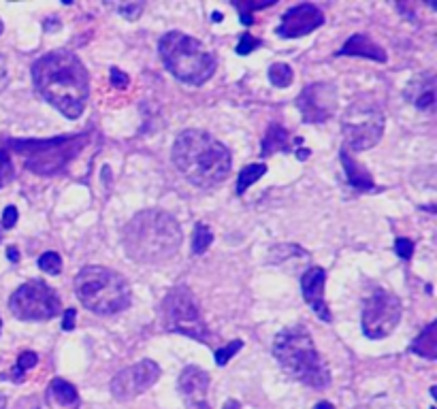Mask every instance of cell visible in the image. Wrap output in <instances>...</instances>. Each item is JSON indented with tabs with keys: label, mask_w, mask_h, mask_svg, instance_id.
Listing matches in <instances>:
<instances>
[{
	"label": "cell",
	"mask_w": 437,
	"mask_h": 409,
	"mask_svg": "<svg viewBox=\"0 0 437 409\" xmlns=\"http://www.w3.org/2000/svg\"><path fill=\"white\" fill-rule=\"evenodd\" d=\"M32 81L37 92L69 120H77L90 96V77L84 62L66 49L41 56L32 64Z\"/></svg>",
	"instance_id": "cell-1"
},
{
	"label": "cell",
	"mask_w": 437,
	"mask_h": 409,
	"mask_svg": "<svg viewBox=\"0 0 437 409\" xmlns=\"http://www.w3.org/2000/svg\"><path fill=\"white\" fill-rule=\"evenodd\" d=\"M173 164L196 188L212 190L228 179L232 156L224 143L205 130H184L173 143Z\"/></svg>",
	"instance_id": "cell-2"
},
{
	"label": "cell",
	"mask_w": 437,
	"mask_h": 409,
	"mask_svg": "<svg viewBox=\"0 0 437 409\" xmlns=\"http://www.w3.org/2000/svg\"><path fill=\"white\" fill-rule=\"evenodd\" d=\"M122 243L130 260L139 264H160L177 254L182 246V226L166 211H139L124 226Z\"/></svg>",
	"instance_id": "cell-3"
},
{
	"label": "cell",
	"mask_w": 437,
	"mask_h": 409,
	"mask_svg": "<svg viewBox=\"0 0 437 409\" xmlns=\"http://www.w3.org/2000/svg\"><path fill=\"white\" fill-rule=\"evenodd\" d=\"M273 356L278 364L292 380L310 388H326L331 384V371L320 352L314 346V339L305 326H288L276 335Z\"/></svg>",
	"instance_id": "cell-4"
},
{
	"label": "cell",
	"mask_w": 437,
	"mask_h": 409,
	"mask_svg": "<svg viewBox=\"0 0 437 409\" xmlns=\"http://www.w3.org/2000/svg\"><path fill=\"white\" fill-rule=\"evenodd\" d=\"M160 58L175 79L188 86H203L216 73V58L190 34L171 30L158 43Z\"/></svg>",
	"instance_id": "cell-5"
},
{
	"label": "cell",
	"mask_w": 437,
	"mask_h": 409,
	"mask_svg": "<svg viewBox=\"0 0 437 409\" xmlns=\"http://www.w3.org/2000/svg\"><path fill=\"white\" fill-rule=\"evenodd\" d=\"M75 294L96 316H116L130 305V286L118 271L88 264L75 278Z\"/></svg>",
	"instance_id": "cell-6"
},
{
	"label": "cell",
	"mask_w": 437,
	"mask_h": 409,
	"mask_svg": "<svg viewBox=\"0 0 437 409\" xmlns=\"http://www.w3.org/2000/svg\"><path fill=\"white\" fill-rule=\"evenodd\" d=\"M11 150L22 154L26 158V166L37 175H54L66 168L88 143L86 134H71V136H54L45 141H19L9 139L7 141Z\"/></svg>",
	"instance_id": "cell-7"
},
{
	"label": "cell",
	"mask_w": 437,
	"mask_h": 409,
	"mask_svg": "<svg viewBox=\"0 0 437 409\" xmlns=\"http://www.w3.org/2000/svg\"><path fill=\"white\" fill-rule=\"evenodd\" d=\"M160 326L169 332L190 337L200 344L209 341V330L200 314V305L188 286H177L162 298Z\"/></svg>",
	"instance_id": "cell-8"
},
{
	"label": "cell",
	"mask_w": 437,
	"mask_h": 409,
	"mask_svg": "<svg viewBox=\"0 0 437 409\" xmlns=\"http://www.w3.org/2000/svg\"><path fill=\"white\" fill-rule=\"evenodd\" d=\"M384 126H386V118L376 100L358 98L350 102L342 120L344 150L363 152V150L378 145L384 134Z\"/></svg>",
	"instance_id": "cell-9"
},
{
	"label": "cell",
	"mask_w": 437,
	"mask_h": 409,
	"mask_svg": "<svg viewBox=\"0 0 437 409\" xmlns=\"http://www.w3.org/2000/svg\"><path fill=\"white\" fill-rule=\"evenodd\" d=\"M9 310L22 322H45L62 312V303L51 286L41 280H32L11 294Z\"/></svg>",
	"instance_id": "cell-10"
},
{
	"label": "cell",
	"mask_w": 437,
	"mask_h": 409,
	"mask_svg": "<svg viewBox=\"0 0 437 409\" xmlns=\"http://www.w3.org/2000/svg\"><path fill=\"white\" fill-rule=\"evenodd\" d=\"M401 300L390 290L378 288L367 298L363 310V335L369 339L388 337L401 320Z\"/></svg>",
	"instance_id": "cell-11"
},
{
	"label": "cell",
	"mask_w": 437,
	"mask_h": 409,
	"mask_svg": "<svg viewBox=\"0 0 437 409\" xmlns=\"http://www.w3.org/2000/svg\"><path fill=\"white\" fill-rule=\"evenodd\" d=\"M160 378V367L145 358L134 362L132 367L122 369L116 378L111 380V394L120 403H128L132 399L141 396L145 390H150Z\"/></svg>",
	"instance_id": "cell-12"
},
{
	"label": "cell",
	"mask_w": 437,
	"mask_h": 409,
	"mask_svg": "<svg viewBox=\"0 0 437 409\" xmlns=\"http://www.w3.org/2000/svg\"><path fill=\"white\" fill-rule=\"evenodd\" d=\"M296 107L308 124H322L337 111V88L335 83H310L296 98Z\"/></svg>",
	"instance_id": "cell-13"
},
{
	"label": "cell",
	"mask_w": 437,
	"mask_h": 409,
	"mask_svg": "<svg viewBox=\"0 0 437 409\" xmlns=\"http://www.w3.org/2000/svg\"><path fill=\"white\" fill-rule=\"evenodd\" d=\"M322 24H324V13L316 5H312V3L294 5L282 15L278 34L282 39H299V37H305V34L314 32Z\"/></svg>",
	"instance_id": "cell-14"
},
{
	"label": "cell",
	"mask_w": 437,
	"mask_h": 409,
	"mask_svg": "<svg viewBox=\"0 0 437 409\" xmlns=\"http://www.w3.org/2000/svg\"><path fill=\"white\" fill-rule=\"evenodd\" d=\"M324 282H326L324 268L322 266H312L303 273V275H301V292H303V298L312 307V312L320 320L331 322L333 318H331L328 305H326V298H324Z\"/></svg>",
	"instance_id": "cell-15"
},
{
	"label": "cell",
	"mask_w": 437,
	"mask_h": 409,
	"mask_svg": "<svg viewBox=\"0 0 437 409\" xmlns=\"http://www.w3.org/2000/svg\"><path fill=\"white\" fill-rule=\"evenodd\" d=\"M177 388H180V394L186 401V407L205 403L207 401V390H209V375H207L205 369L190 364L182 371Z\"/></svg>",
	"instance_id": "cell-16"
},
{
	"label": "cell",
	"mask_w": 437,
	"mask_h": 409,
	"mask_svg": "<svg viewBox=\"0 0 437 409\" xmlns=\"http://www.w3.org/2000/svg\"><path fill=\"white\" fill-rule=\"evenodd\" d=\"M45 401H47L49 409H79V405H81L77 388L62 378H56L49 382Z\"/></svg>",
	"instance_id": "cell-17"
},
{
	"label": "cell",
	"mask_w": 437,
	"mask_h": 409,
	"mask_svg": "<svg viewBox=\"0 0 437 409\" xmlns=\"http://www.w3.org/2000/svg\"><path fill=\"white\" fill-rule=\"evenodd\" d=\"M337 56H356V58H369V60H376V62H386V58H388L384 47H380L376 41H372L363 32L350 37L344 43V47L337 51Z\"/></svg>",
	"instance_id": "cell-18"
},
{
	"label": "cell",
	"mask_w": 437,
	"mask_h": 409,
	"mask_svg": "<svg viewBox=\"0 0 437 409\" xmlns=\"http://www.w3.org/2000/svg\"><path fill=\"white\" fill-rule=\"evenodd\" d=\"M342 164L346 168V175H348V182L358 190V192H372L376 188L374 184V177L372 173L358 162L350 156V152L342 150Z\"/></svg>",
	"instance_id": "cell-19"
},
{
	"label": "cell",
	"mask_w": 437,
	"mask_h": 409,
	"mask_svg": "<svg viewBox=\"0 0 437 409\" xmlns=\"http://www.w3.org/2000/svg\"><path fill=\"white\" fill-rule=\"evenodd\" d=\"M290 150V134L284 126L271 124L262 139V150L260 156H271L276 152H288Z\"/></svg>",
	"instance_id": "cell-20"
},
{
	"label": "cell",
	"mask_w": 437,
	"mask_h": 409,
	"mask_svg": "<svg viewBox=\"0 0 437 409\" xmlns=\"http://www.w3.org/2000/svg\"><path fill=\"white\" fill-rule=\"evenodd\" d=\"M410 350L414 354H418L420 358H427V360H435L437 358V322H431L414 341Z\"/></svg>",
	"instance_id": "cell-21"
},
{
	"label": "cell",
	"mask_w": 437,
	"mask_h": 409,
	"mask_svg": "<svg viewBox=\"0 0 437 409\" xmlns=\"http://www.w3.org/2000/svg\"><path fill=\"white\" fill-rule=\"evenodd\" d=\"M410 90H418V94H412V102L414 107H418L420 111H431L435 107V88H433V75H427L424 81L420 79L418 83H410Z\"/></svg>",
	"instance_id": "cell-22"
},
{
	"label": "cell",
	"mask_w": 437,
	"mask_h": 409,
	"mask_svg": "<svg viewBox=\"0 0 437 409\" xmlns=\"http://www.w3.org/2000/svg\"><path fill=\"white\" fill-rule=\"evenodd\" d=\"M212 243H214V232L209 230V226L205 222H198L192 232V254L194 256L205 254Z\"/></svg>",
	"instance_id": "cell-23"
},
{
	"label": "cell",
	"mask_w": 437,
	"mask_h": 409,
	"mask_svg": "<svg viewBox=\"0 0 437 409\" xmlns=\"http://www.w3.org/2000/svg\"><path fill=\"white\" fill-rule=\"evenodd\" d=\"M267 173L264 164H248L239 170V179H237V194L241 196L250 186H254L262 175Z\"/></svg>",
	"instance_id": "cell-24"
},
{
	"label": "cell",
	"mask_w": 437,
	"mask_h": 409,
	"mask_svg": "<svg viewBox=\"0 0 437 409\" xmlns=\"http://www.w3.org/2000/svg\"><path fill=\"white\" fill-rule=\"evenodd\" d=\"M294 79V73L292 68L284 62H276L269 68V81H271L276 88H288Z\"/></svg>",
	"instance_id": "cell-25"
},
{
	"label": "cell",
	"mask_w": 437,
	"mask_h": 409,
	"mask_svg": "<svg viewBox=\"0 0 437 409\" xmlns=\"http://www.w3.org/2000/svg\"><path fill=\"white\" fill-rule=\"evenodd\" d=\"M39 362V356H37V352H22L19 354V358H17V367L9 373L11 375V380L13 382H24V375H26V371L28 369H32Z\"/></svg>",
	"instance_id": "cell-26"
},
{
	"label": "cell",
	"mask_w": 437,
	"mask_h": 409,
	"mask_svg": "<svg viewBox=\"0 0 437 409\" xmlns=\"http://www.w3.org/2000/svg\"><path fill=\"white\" fill-rule=\"evenodd\" d=\"M290 254L301 256V258H308V252L301 250L299 246H278V248L271 250V254H269V262H282L286 258H292Z\"/></svg>",
	"instance_id": "cell-27"
},
{
	"label": "cell",
	"mask_w": 437,
	"mask_h": 409,
	"mask_svg": "<svg viewBox=\"0 0 437 409\" xmlns=\"http://www.w3.org/2000/svg\"><path fill=\"white\" fill-rule=\"evenodd\" d=\"M244 348V341L241 339H235V341H230V344H226L224 348H220V350H216V364L218 367H224L235 354H237L239 350Z\"/></svg>",
	"instance_id": "cell-28"
},
{
	"label": "cell",
	"mask_w": 437,
	"mask_h": 409,
	"mask_svg": "<svg viewBox=\"0 0 437 409\" xmlns=\"http://www.w3.org/2000/svg\"><path fill=\"white\" fill-rule=\"evenodd\" d=\"M39 268L45 271V273H49V275H58L60 268H62V258H60V254H58V252H45V254H41V258H39Z\"/></svg>",
	"instance_id": "cell-29"
},
{
	"label": "cell",
	"mask_w": 437,
	"mask_h": 409,
	"mask_svg": "<svg viewBox=\"0 0 437 409\" xmlns=\"http://www.w3.org/2000/svg\"><path fill=\"white\" fill-rule=\"evenodd\" d=\"M273 0H269V3H260V5H254V3H235V7L239 9V17H241V24L244 26H250L254 19H252V9H264V7H271Z\"/></svg>",
	"instance_id": "cell-30"
},
{
	"label": "cell",
	"mask_w": 437,
	"mask_h": 409,
	"mask_svg": "<svg viewBox=\"0 0 437 409\" xmlns=\"http://www.w3.org/2000/svg\"><path fill=\"white\" fill-rule=\"evenodd\" d=\"M11 179H13V162H11V156L3 147H0V188H3Z\"/></svg>",
	"instance_id": "cell-31"
},
{
	"label": "cell",
	"mask_w": 437,
	"mask_h": 409,
	"mask_svg": "<svg viewBox=\"0 0 437 409\" xmlns=\"http://www.w3.org/2000/svg\"><path fill=\"white\" fill-rule=\"evenodd\" d=\"M395 252H397L399 258L410 260L412 254H414V241H412V239H406V236H399L395 241Z\"/></svg>",
	"instance_id": "cell-32"
},
{
	"label": "cell",
	"mask_w": 437,
	"mask_h": 409,
	"mask_svg": "<svg viewBox=\"0 0 437 409\" xmlns=\"http://www.w3.org/2000/svg\"><path fill=\"white\" fill-rule=\"evenodd\" d=\"M256 47H260V41H258V39H254L252 34H241V39H239V43H237V54H239V56H248V54H252Z\"/></svg>",
	"instance_id": "cell-33"
},
{
	"label": "cell",
	"mask_w": 437,
	"mask_h": 409,
	"mask_svg": "<svg viewBox=\"0 0 437 409\" xmlns=\"http://www.w3.org/2000/svg\"><path fill=\"white\" fill-rule=\"evenodd\" d=\"M141 11H143V5H141V3H137V5H122V7H118V13H120L122 17H126V19H137V17L141 15Z\"/></svg>",
	"instance_id": "cell-34"
},
{
	"label": "cell",
	"mask_w": 437,
	"mask_h": 409,
	"mask_svg": "<svg viewBox=\"0 0 437 409\" xmlns=\"http://www.w3.org/2000/svg\"><path fill=\"white\" fill-rule=\"evenodd\" d=\"M17 218H19L17 207H13V205H9V207L3 211V226H5V228H13V226L17 224Z\"/></svg>",
	"instance_id": "cell-35"
},
{
	"label": "cell",
	"mask_w": 437,
	"mask_h": 409,
	"mask_svg": "<svg viewBox=\"0 0 437 409\" xmlns=\"http://www.w3.org/2000/svg\"><path fill=\"white\" fill-rule=\"evenodd\" d=\"M128 81H130V79H128V75H126V73H122L118 66H113V68H111V83H113L116 88H126V86H128Z\"/></svg>",
	"instance_id": "cell-36"
},
{
	"label": "cell",
	"mask_w": 437,
	"mask_h": 409,
	"mask_svg": "<svg viewBox=\"0 0 437 409\" xmlns=\"http://www.w3.org/2000/svg\"><path fill=\"white\" fill-rule=\"evenodd\" d=\"M9 86V71H7V58L0 54V92H5Z\"/></svg>",
	"instance_id": "cell-37"
},
{
	"label": "cell",
	"mask_w": 437,
	"mask_h": 409,
	"mask_svg": "<svg viewBox=\"0 0 437 409\" xmlns=\"http://www.w3.org/2000/svg\"><path fill=\"white\" fill-rule=\"evenodd\" d=\"M75 316H77V312L73 310V307H69V310L64 312V318H62V330H73L75 328Z\"/></svg>",
	"instance_id": "cell-38"
},
{
	"label": "cell",
	"mask_w": 437,
	"mask_h": 409,
	"mask_svg": "<svg viewBox=\"0 0 437 409\" xmlns=\"http://www.w3.org/2000/svg\"><path fill=\"white\" fill-rule=\"evenodd\" d=\"M7 256H9L11 262H17V260H19V250H17L15 246H11V248L7 250Z\"/></svg>",
	"instance_id": "cell-39"
},
{
	"label": "cell",
	"mask_w": 437,
	"mask_h": 409,
	"mask_svg": "<svg viewBox=\"0 0 437 409\" xmlns=\"http://www.w3.org/2000/svg\"><path fill=\"white\" fill-rule=\"evenodd\" d=\"M222 409H241V403H239V401H235V399H230V401L224 403Z\"/></svg>",
	"instance_id": "cell-40"
},
{
	"label": "cell",
	"mask_w": 437,
	"mask_h": 409,
	"mask_svg": "<svg viewBox=\"0 0 437 409\" xmlns=\"http://www.w3.org/2000/svg\"><path fill=\"white\" fill-rule=\"evenodd\" d=\"M186 409H212V407H209V403L205 401V403H198V405H188Z\"/></svg>",
	"instance_id": "cell-41"
},
{
	"label": "cell",
	"mask_w": 437,
	"mask_h": 409,
	"mask_svg": "<svg viewBox=\"0 0 437 409\" xmlns=\"http://www.w3.org/2000/svg\"><path fill=\"white\" fill-rule=\"evenodd\" d=\"M296 158H299V160H308V158H310V150H299V152H296Z\"/></svg>",
	"instance_id": "cell-42"
},
{
	"label": "cell",
	"mask_w": 437,
	"mask_h": 409,
	"mask_svg": "<svg viewBox=\"0 0 437 409\" xmlns=\"http://www.w3.org/2000/svg\"><path fill=\"white\" fill-rule=\"evenodd\" d=\"M314 409H335V407H333V405H331L328 401H320V403H318V405H316Z\"/></svg>",
	"instance_id": "cell-43"
},
{
	"label": "cell",
	"mask_w": 437,
	"mask_h": 409,
	"mask_svg": "<svg viewBox=\"0 0 437 409\" xmlns=\"http://www.w3.org/2000/svg\"><path fill=\"white\" fill-rule=\"evenodd\" d=\"M0 409H7V396L0 392Z\"/></svg>",
	"instance_id": "cell-44"
},
{
	"label": "cell",
	"mask_w": 437,
	"mask_h": 409,
	"mask_svg": "<svg viewBox=\"0 0 437 409\" xmlns=\"http://www.w3.org/2000/svg\"><path fill=\"white\" fill-rule=\"evenodd\" d=\"M212 19H214V22H222V13H214Z\"/></svg>",
	"instance_id": "cell-45"
},
{
	"label": "cell",
	"mask_w": 437,
	"mask_h": 409,
	"mask_svg": "<svg viewBox=\"0 0 437 409\" xmlns=\"http://www.w3.org/2000/svg\"><path fill=\"white\" fill-rule=\"evenodd\" d=\"M3 28H5V26H3V22H0V34H3Z\"/></svg>",
	"instance_id": "cell-46"
},
{
	"label": "cell",
	"mask_w": 437,
	"mask_h": 409,
	"mask_svg": "<svg viewBox=\"0 0 437 409\" xmlns=\"http://www.w3.org/2000/svg\"><path fill=\"white\" fill-rule=\"evenodd\" d=\"M0 330H3V320H0Z\"/></svg>",
	"instance_id": "cell-47"
}]
</instances>
